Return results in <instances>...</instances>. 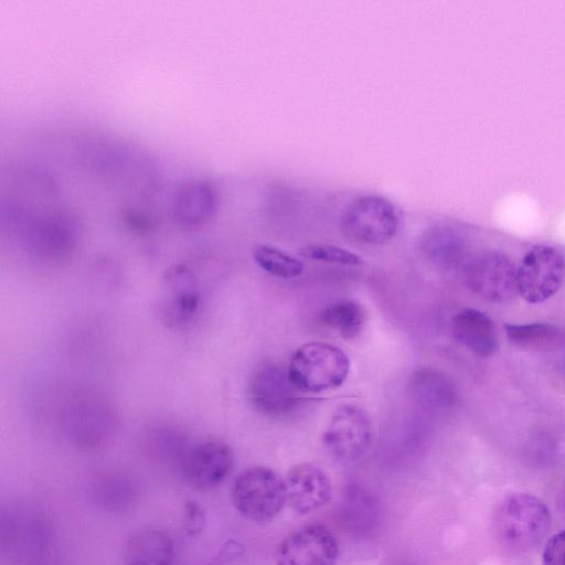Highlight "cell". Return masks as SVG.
Returning <instances> with one entry per match:
<instances>
[{"instance_id":"1","label":"cell","mask_w":565,"mask_h":565,"mask_svg":"<svg viewBox=\"0 0 565 565\" xmlns=\"http://www.w3.org/2000/svg\"><path fill=\"white\" fill-rule=\"evenodd\" d=\"M350 361L338 347L308 342L292 354L288 375L301 392L319 393L341 386L348 377Z\"/></svg>"},{"instance_id":"2","label":"cell","mask_w":565,"mask_h":565,"mask_svg":"<svg viewBox=\"0 0 565 565\" xmlns=\"http://www.w3.org/2000/svg\"><path fill=\"white\" fill-rule=\"evenodd\" d=\"M551 525L547 507L537 498L518 493L507 497L494 515V529L504 545L514 550L534 547Z\"/></svg>"},{"instance_id":"3","label":"cell","mask_w":565,"mask_h":565,"mask_svg":"<svg viewBox=\"0 0 565 565\" xmlns=\"http://www.w3.org/2000/svg\"><path fill=\"white\" fill-rule=\"evenodd\" d=\"M401 214L397 206L386 196L362 194L354 198L340 216L341 232L349 239L383 245L397 233Z\"/></svg>"},{"instance_id":"4","label":"cell","mask_w":565,"mask_h":565,"mask_svg":"<svg viewBox=\"0 0 565 565\" xmlns=\"http://www.w3.org/2000/svg\"><path fill=\"white\" fill-rule=\"evenodd\" d=\"M231 495L236 511L254 522L273 520L287 503L284 479L264 466L242 471L234 480Z\"/></svg>"},{"instance_id":"5","label":"cell","mask_w":565,"mask_h":565,"mask_svg":"<svg viewBox=\"0 0 565 565\" xmlns=\"http://www.w3.org/2000/svg\"><path fill=\"white\" fill-rule=\"evenodd\" d=\"M518 294L530 303H540L561 288L565 279V257L555 247L536 245L516 268Z\"/></svg>"},{"instance_id":"6","label":"cell","mask_w":565,"mask_h":565,"mask_svg":"<svg viewBox=\"0 0 565 565\" xmlns=\"http://www.w3.org/2000/svg\"><path fill=\"white\" fill-rule=\"evenodd\" d=\"M299 392L290 381L288 371L273 361L257 365L248 382V397L253 407L269 417L292 412L300 402Z\"/></svg>"},{"instance_id":"7","label":"cell","mask_w":565,"mask_h":565,"mask_svg":"<svg viewBox=\"0 0 565 565\" xmlns=\"http://www.w3.org/2000/svg\"><path fill=\"white\" fill-rule=\"evenodd\" d=\"M323 444L340 460H354L362 456L372 440V424L363 408L343 404L332 414L323 433Z\"/></svg>"},{"instance_id":"8","label":"cell","mask_w":565,"mask_h":565,"mask_svg":"<svg viewBox=\"0 0 565 565\" xmlns=\"http://www.w3.org/2000/svg\"><path fill=\"white\" fill-rule=\"evenodd\" d=\"M466 280L475 294L491 302L504 303L518 295L516 267L499 252H484L472 258Z\"/></svg>"},{"instance_id":"9","label":"cell","mask_w":565,"mask_h":565,"mask_svg":"<svg viewBox=\"0 0 565 565\" xmlns=\"http://www.w3.org/2000/svg\"><path fill=\"white\" fill-rule=\"evenodd\" d=\"M232 448L218 439L200 441L189 448L180 463L184 480L196 489H211L222 483L232 471Z\"/></svg>"},{"instance_id":"10","label":"cell","mask_w":565,"mask_h":565,"mask_svg":"<svg viewBox=\"0 0 565 565\" xmlns=\"http://www.w3.org/2000/svg\"><path fill=\"white\" fill-rule=\"evenodd\" d=\"M201 303L199 281L183 264L173 265L163 274L161 316L171 328H182L193 320Z\"/></svg>"},{"instance_id":"11","label":"cell","mask_w":565,"mask_h":565,"mask_svg":"<svg viewBox=\"0 0 565 565\" xmlns=\"http://www.w3.org/2000/svg\"><path fill=\"white\" fill-rule=\"evenodd\" d=\"M339 544L324 525L311 524L288 535L278 546L277 565H334Z\"/></svg>"},{"instance_id":"12","label":"cell","mask_w":565,"mask_h":565,"mask_svg":"<svg viewBox=\"0 0 565 565\" xmlns=\"http://www.w3.org/2000/svg\"><path fill=\"white\" fill-rule=\"evenodd\" d=\"M285 481L287 504L296 513L306 514L326 505L331 499V483L322 469L300 463L289 470Z\"/></svg>"},{"instance_id":"13","label":"cell","mask_w":565,"mask_h":565,"mask_svg":"<svg viewBox=\"0 0 565 565\" xmlns=\"http://www.w3.org/2000/svg\"><path fill=\"white\" fill-rule=\"evenodd\" d=\"M452 333L461 345L481 358H489L499 349L493 321L478 309L467 308L457 312L452 319Z\"/></svg>"},{"instance_id":"14","label":"cell","mask_w":565,"mask_h":565,"mask_svg":"<svg viewBox=\"0 0 565 565\" xmlns=\"http://www.w3.org/2000/svg\"><path fill=\"white\" fill-rule=\"evenodd\" d=\"M173 542L159 530H143L135 533L126 543L125 565H172Z\"/></svg>"},{"instance_id":"15","label":"cell","mask_w":565,"mask_h":565,"mask_svg":"<svg viewBox=\"0 0 565 565\" xmlns=\"http://www.w3.org/2000/svg\"><path fill=\"white\" fill-rule=\"evenodd\" d=\"M422 253L441 267H454L465 256V239L460 232L447 224H436L423 233L419 242Z\"/></svg>"},{"instance_id":"16","label":"cell","mask_w":565,"mask_h":565,"mask_svg":"<svg viewBox=\"0 0 565 565\" xmlns=\"http://www.w3.org/2000/svg\"><path fill=\"white\" fill-rule=\"evenodd\" d=\"M411 390L418 401L433 407H448L456 398L449 380L433 369H418L411 379Z\"/></svg>"},{"instance_id":"17","label":"cell","mask_w":565,"mask_h":565,"mask_svg":"<svg viewBox=\"0 0 565 565\" xmlns=\"http://www.w3.org/2000/svg\"><path fill=\"white\" fill-rule=\"evenodd\" d=\"M321 320L342 338L354 339L364 328L365 311L359 302L343 299L328 306L321 315Z\"/></svg>"},{"instance_id":"18","label":"cell","mask_w":565,"mask_h":565,"mask_svg":"<svg viewBox=\"0 0 565 565\" xmlns=\"http://www.w3.org/2000/svg\"><path fill=\"white\" fill-rule=\"evenodd\" d=\"M255 263L267 274L279 278H296L303 271L300 259L270 245H258L253 253Z\"/></svg>"},{"instance_id":"19","label":"cell","mask_w":565,"mask_h":565,"mask_svg":"<svg viewBox=\"0 0 565 565\" xmlns=\"http://www.w3.org/2000/svg\"><path fill=\"white\" fill-rule=\"evenodd\" d=\"M504 329L509 341L524 349L545 347L559 338L558 328L545 322L508 323L504 326Z\"/></svg>"},{"instance_id":"20","label":"cell","mask_w":565,"mask_h":565,"mask_svg":"<svg viewBox=\"0 0 565 565\" xmlns=\"http://www.w3.org/2000/svg\"><path fill=\"white\" fill-rule=\"evenodd\" d=\"M298 254L305 258L344 266H360L364 262L352 250L330 244H310L303 246Z\"/></svg>"},{"instance_id":"21","label":"cell","mask_w":565,"mask_h":565,"mask_svg":"<svg viewBox=\"0 0 565 565\" xmlns=\"http://www.w3.org/2000/svg\"><path fill=\"white\" fill-rule=\"evenodd\" d=\"M183 526L191 537L199 536L205 525V513L203 508L195 501L189 500L184 504Z\"/></svg>"},{"instance_id":"22","label":"cell","mask_w":565,"mask_h":565,"mask_svg":"<svg viewBox=\"0 0 565 565\" xmlns=\"http://www.w3.org/2000/svg\"><path fill=\"white\" fill-rule=\"evenodd\" d=\"M543 565H565V531L554 534L546 542Z\"/></svg>"}]
</instances>
